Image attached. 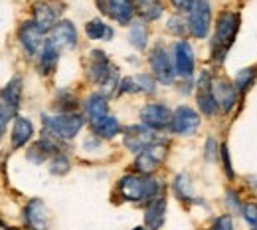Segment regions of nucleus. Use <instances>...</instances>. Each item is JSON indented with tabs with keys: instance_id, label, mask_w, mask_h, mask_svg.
<instances>
[{
	"instance_id": "21",
	"label": "nucleus",
	"mask_w": 257,
	"mask_h": 230,
	"mask_svg": "<svg viewBox=\"0 0 257 230\" xmlns=\"http://www.w3.org/2000/svg\"><path fill=\"white\" fill-rule=\"evenodd\" d=\"M135 8L137 2L135 0H109V8L107 14L117 22V24H131L133 16H135Z\"/></svg>"
},
{
	"instance_id": "27",
	"label": "nucleus",
	"mask_w": 257,
	"mask_h": 230,
	"mask_svg": "<svg viewBox=\"0 0 257 230\" xmlns=\"http://www.w3.org/2000/svg\"><path fill=\"white\" fill-rule=\"evenodd\" d=\"M137 12L145 20H157L162 16L161 0H137Z\"/></svg>"
},
{
	"instance_id": "32",
	"label": "nucleus",
	"mask_w": 257,
	"mask_h": 230,
	"mask_svg": "<svg viewBox=\"0 0 257 230\" xmlns=\"http://www.w3.org/2000/svg\"><path fill=\"white\" fill-rule=\"evenodd\" d=\"M135 82H137L141 94H155L157 92V88H155L157 80L153 73H139V75H135Z\"/></svg>"
},
{
	"instance_id": "40",
	"label": "nucleus",
	"mask_w": 257,
	"mask_h": 230,
	"mask_svg": "<svg viewBox=\"0 0 257 230\" xmlns=\"http://www.w3.org/2000/svg\"><path fill=\"white\" fill-rule=\"evenodd\" d=\"M216 155H218V141H216L214 137H210V139L206 141V159H208V161H214Z\"/></svg>"
},
{
	"instance_id": "31",
	"label": "nucleus",
	"mask_w": 257,
	"mask_h": 230,
	"mask_svg": "<svg viewBox=\"0 0 257 230\" xmlns=\"http://www.w3.org/2000/svg\"><path fill=\"white\" fill-rule=\"evenodd\" d=\"M69 169H71V163H69V159L65 157L64 153H58L56 157H52V163H50V173L52 175L62 177V175L69 173Z\"/></svg>"
},
{
	"instance_id": "3",
	"label": "nucleus",
	"mask_w": 257,
	"mask_h": 230,
	"mask_svg": "<svg viewBox=\"0 0 257 230\" xmlns=\"http://www.w3.org/2000/svg\"><path fill=\"white\" fill-rule=\"evenodd\" d=\"M42 119L46 127V137H52L56 141H69L83 127V117L77 113H58L54 117L44 115Z\"/></svg>"
},
{
	"instance_id": "35",
	"label": "nucleus",
	"mask_w": 257,
	"mask_h": 230,
	"mask_svg": "<svg viewBox=\"0 0 257 230\" xmlns=\"http://www.w3.org/2000/svg\"><path fill=\"white\" fill-rule=\"evenodd\" d=\"M168 32L176 34V36H182V34L186 32V28H188V22H184L180 16H172V18H168Z\"/></svg>"
},
{
	"instance_id": "19",
	"label": "nucleus",
	"mask_w": 257,
	"mask_h": 230,
	"mask_svg": "<svg viewBox=\"0 0 257 230\" xmlns=\"http://www.w3.org/2000/svg\"><path fill=\"white\" fill-rule=\"evenodd\" d=\"M58 141L52 137H44L42 141H36L32 147L28 149L26 157L28 161H32L36 165H42L44 161H48V157H56L58 155Z\"/></svg>"
},
{
	"instance_id": "42",
	"label": "nucleus",
	"mask_w": 257,
	"mask_h": 230,
	"mask_svg": "<svg viewBox=\"0 0 257 230\" xmlns=\"http://www.w3.org/2000/svg\"><path fill=\"white\" fill-rule=\"evenodd\" d=\"M97 6H99V10L101 12H107V8H109V0H95Z\"/></svg>"
},
{
	"instance_id": "12",
	"label": "nucleus",
	"mask_w": 257,
	"mask_h": 230,
	"mask_svg": "<svg viewBox=\"0 0 257 230\" xmlns=\"http://www.w3.org/2000/svg\"><path fill=\"white\" fill-rule=\"evenodd\" d=\"M212 92H214V99L218 103V109L222 113H229L237 101V94H239L235 84H231L225 78H216V80H212Z\"/></svg>"
},
{
	"instance_id": "33",
	"label": "nucleus",
	"mask_w": 257,
	"mask_h": 230,
	"mask_svg": "<svg viewBox=\"0 0 257 230\" xmlns=\"http://www.w3.org/2000/svg\"><path fill=\"white\" fill-rule=\"evenodd\" d=\"M58 103H60V111H62V113H73V109L77 107L75 96H71V94H67V92H62V94H60Z\"/></svg>"
},
{
	"instance_id": "38",
	"label": "nucleus",
	"mask_w": 257,
	"mask_h": 230,
	"mask_svg": "<svg viewBox=\"0 0 257 230\" xmlns=\"http://www.w3.org/2000/svg\"><path fill=\"white\" fill-rule=\"evenodd\" d=\"M212 230H233V218H231V214H222V216H218L216 222H214V226H212Z\"/></svg>"
},
{
	"instance_id": "2",
	"label": "nucleus",
	"mask_w": 257,
	"mask_h": 230,
	"mask_svg": "<svg viewBox=\"0 0 257 230\" xmlns=\"http://www.w3.org/2000/svg\"><path fill=\"white\" fill-rule=\"evenodd\" d=\"M119 191L131 202H151L161 195V185L147 175H125L119 181Z\"/></svg>"
},
{
	"instance_id": "24",
	"label": "nucleus",
	"mask_w": 257,
	"mask_h": 230,
	"mask_svg": "<svg viewBox=\"0 0 257 230\" xmlns=\"http://www.w3.org/2000/svg\"><path fill=\"white\" fill-rule=\"evenodd\" d=\"M109 103H107V96L103 94H93L85 99V115L89 117L91 123L99 121L101 117H107L109 113Z\"/></svg>"
},
{
	"instance_id": "46",
	"label": "nucleus",
	"mask_w": 257,
	"mask_h": 230,
	"mask_svg": "<svg viewBox=\"0 0 257 230\" xmlns=\"http://www.w3.org/2000/svg\"><path fill=\"white\" fill-rule=\"evenodd\" d=\"M253 230H257V228H253Z\"/></svg>"
},
{
	"instance_id": "37",
	"label": "nucleus",
	"mask_w": 257,
	"mask_h": 230,
	"mask_svg": "<svg viewBox=\"0 0 257 230\" xmlns=\"http://www.w3.org/2000/svg\"><path fill=\"white\" fill-rule=\"evenodd\" d=\"M225 204H227V208H229L231 212H241V208H243V204L239 202L237 191H227V193H225Z\"/></svg>"
},
{
	"instance_id": "6",
	"label": "nucleus",
	"mask_w": 257,
	"mask_h": 230,
	"mask_svg": "<svg viewBox=\"0 0 257 230\" xmlns=\"http://www.w3.org/2000/svg\"><path fill=\"white\" fill-rule=\"evenodd\" d=\"M166 157H168V145L162 141H155L153 145H149L147 149L137 153L135 169L139 175H151L153 171H157L164 163Z\"/></svg>"
},
{
	"instance_id": "29",
	"label": "nucleus",
	"mask_w": 257,
	"mask_h": 230,
	"mask_svg": "<svg viewBox=\"0 0 257 230\" xmlns=\"http://www.w3.org/2000/svg\"><path fill=\"white\" fill-rule=\"evenodd\" d=\"M174 193L180 200H192L194 193H192V183H190V177L188 175H178L176 181H174Z\"/></svg>"
},
{
	"instance_id": "34",
	"label": "nucleus",
	"mask_w": 257,
	"mask_h": 230,
	"mask_svg": "<svg viewBox=\"0 0 257 230\" xmlns=\"http://www.w3.org/2000/svg\"><path fill=\"white\" fill-rule=\"evenodd\" d=\"M241 214H243V220L247 224L257 228V202H245L241 208Z\"/></svg>"
},
{
	"instance_id": "7",
	"label": "nucleus",
	"mask_w": 257,
	"mask_h": 230,
	"mask_svg": "<svg viewBox=\"0 0 257 230\" xmlns=\"http://www.w3.org/2000/svg\"><path fill=\"white\" fill-rule=\"evenodd\" d=\"M212 26V4L210 0H194V6L188 18V32L194 38H206Z\"/></svg>"
},
{
	"instance_id": "5",
	"label": "nucleus",
	"mask_w": 257,
	"mask_h": 230,
	"mask_svg": "<svg viewBox=\"0 0 257 230\" xmlns=\"http://www.w3.org/2000/svg\"><path fill=\"white\" fill-rule=\"evenodd\" d=\"M149 66L151 71L155 75V80L162 84V86H168L174 82L176 78V67L172 64L170 56H168V50L164 48V44H155L153 46V52H151V58H149Z\"/></svg>"
},
{
	"instance_id": "16",
	"label": "nucleus",
	"mask_w": 257,
	"mask_h": 230,
	"mask_svg": "<svg viewBox=\"0 0 257 230\" xmlns=\"http://www.w3.org/2000/svg\"><path fill=\"white\" fill-rule=\"evenodd\" d=\"M50 40L58 50H73L77 46V30L69 20H60L52 28Z\"/></svg>"
},
{
	"instance_id": "13",
	"label": "nucleus",
	"mask_w": 257,
	"mask_h": 230,
	"mask_svg": "<svg viewBox=\"0 0 257 230\" xmlns=\"http://www.w3.org/2000/svg\"><path fill=\"white\" fill-rule=\"evenodd\" d=\"M115 71H117V69L109 64L105 52H101V50H93V52H91L89 69H87L91 82H95V84H99V86H103V84H107L111 78L117 75Z\"/></svg>"
},
{
	"instance_id": "1",
	"label": "nucleus",
	"mask_w": 257,
	"mask_h": 230,
	"mask_svg": "<svg viewBox=\"0 0 257 230\" xmlns=\"http://www.w3.org/2000/svg\"><path fill=\"white\" fill-rule=\"evenodd\" d=\"M239 28V16L235 12L225 10L216 20V32L212 38V58L216 62H222L227 54V50L233 44V38Z\"/></svg>"
},
{
	"instance_id": "18",
	"label": "nucleus",
	"mask_w": 257,
	"mask_h": 230,
	"mask_svg": "<svg viewBox=\"0 0 257 230\" xmlns=\"http://www.w3.org/2000/svg\"><path fill=\"white\" fill-rule=\"evenodd\" d=\"M164 218H166V198L164 195H159L157 198H153L149 204H147V210H145V224L149 230H159L164 224Z\"/></svg>"
},
{
	"instance_id": "8",
	"label": "nucleus",
	"mask_w": 257,
	"mask_h": 230,
	"mask_svg": "<svg viewBox=\"0 0 257 230\" xmlns=\"http://www.w3.org/2000/svg\"><path fill=\"white\" fill-rule=\"evenodd\" d=\"M172 119H174V113L162 103H147L141 109L143 125H147L153 131H164V129L172 127Z\"/></svg>"
},
{
	"instance_id": "28",
	"label": "nucleus",
	"mask_w": 257,
	"mask_h": 230,
	"mask_svg": "<svg viewBox=\"0 0 257 230\" xmlns=\"http://www.w3.org/2000/svg\"><path fill=\"white\" fill-rule=\"evenodd\" d=\"M85 34L89 36V40H103V38L111 40L113 38V30L105 22H101L99 18H93L85 24Z\"/></svg>"
},
{
	"instance_id": "11",
	"label": "nucleus",
	"mask_w": 257,
	"mask_h": 230,
	"mask_svg": "<svg viewBox=\"0 0 257 230\" xmlns=\"http://www.w3.org/2000/svg\"><path fill=\"white\" fill-rule=\"evenodd\" d=\"M157 141L155 131L149 129L147 125H128L123 135V143L128 151L133 153H141L143 149H147L149 145H153Z\"/></svg>"
},
{
	"instance_id": "9",
	"label": "nucleus",
	"mask_w": 257,
	"mask_h": 230,
	"mask_svg": "<svg viewBox=\"0 0 257 230\" xmlns=\"http://www.w3.org/2000/svg\"><path fill=\"white\" fill-rule=\"evenodd\" d=\"M200 127V115L188 105H180L174 109V119H172V127L170 131L182 137H190L198 131Z\"/></svg>"
},
{
	"instance_id": "10",
	"label": "nucleus",
	"mask_w": 257,
	"mask_h": 230,
	"mask_svg": "<svg viewBox=\"0 0 257 230\" xmlns=\"http://www.w3.org/2000/svg\"><path fill=\"white\" fill-rule=\"evenodd\" d=\"M196 101L200 107V113H204L206 117H214L218 111V103L214 99L212 92V78L208 71H202L198 78V88H196Z\"/></svg>"
},
{
	"instance_id": "14",
	"label": "nucleus",
	"mask_w": 257,
	"mask_h": 230,
	"mask_svg": "<svg viewBox=\"0 0 257 230\" xmlns=\"http://www.w3.org/2000/svg\"><path fill=\"white\" fill-rule=\"evenodd\" d=\"M24 222L30 230L50 228V212L42 198H32L24 208Z\"/></svg>"
},
{
	"instance_id": "22",
	"label": "nucleus",
	"mask_w": 257,
	"mask_h": 230,
	"mask_svg": "<svg viewBox=\"0 0 257 230\" xmlns=\"http://www.w3.org/2000/svg\"><path fill=\"white\" fill-rule=\"evenodd\" d=\"M34 135V125L32 121L28 119V117H16L14 119V127H12V135H10V139H12V149H20V147H24L30 139H32Z\"/></svg>"
},
{
	"instance_id": "39",
	"label": "nucleus",
	"mask_w": 257,
	"mask_h": 230,
	"mask_svg": "<svg viewBox=\"0 0 257 230\" xmlns=\"http://www.w3.org/2000/svg\"><path fill=\"white\" fill-rule=\"evenodd\" d=\"M220 153H222L224 171H225V175H227V179H233V177H235V173H233V167H231V161H229V151H227V147H225V145L220 147Z\"/></svg>"
},
{
	"instance_id": "20",
	"label": "nucleus",
	"mask_w": 257,
	"mask_h": 230,
	"mask_svg": "<svg viewBox=\"0 0 257 230\" xmlns=\"http://www.w3.org/2000/svg\"><path fill=\"white\" fill-rule=\"evenodd\" d=\"M58 8H54V4L50 2H36L34 4V22L42 28V32H52V28L58 24Z\"/></svg>"
},
{
	"instance_id": "36",
	"label": "nucleus",
	"mask_w": 257,
	"mask_h": 230,
	"mask_svg": "<svg viewBox=\"0 0 257 230\" xmlns=\"http://www.w3.org/2000/svg\"><path fill=\"white\" fill-rule=\"evenodd\" d=\"M123 94H141L135 78H123L119 82V96H123Z\"/></svg>"
},
{
	"instance_id": "43",
	"label": "nucleus",
	"mask_w": 257,
	"mask_h": 230,
	"mask_svg": "<svg viewBox=\"0 0 257 230\" xmlns=\"http://www.w3.org/2000/svg\"><path fill=\"white\" fill-rule=\"evenodd\" d=\"M251 181H253V183H251V185H253V187H257V177H253V179H251Z\"/></svg>"
},
{
	"instance_id": "23",
	"label": "nucleus",
	"mask_w": 257,
	"mask_h": 230,
	"mask_svg": "<svg viewBox=\"0 0 257 230\" xmlns=\"http://www.w3.org/2000/svg\"><path fill=\"white\" fill-rule=\"evenodd\" d=\"M58 62H60L58 48L52 44V40H46V42H44V48H42V52H40V64H38L40 73H44V75L54 73L56 67H58Z\"/></svg>"
},
{
	"instance_id": "25",
	"label": "nucleus",
	"mask_w": 257,
	"mask_h": 230,
	"mask_svg": "<svg viewBox=\"0 0 257 230\" xmlns=\"http://www.w3.org/2000/svg\"><path fill=\"white\" fill-rule=\"evenodd\" d=\"M91 127H93L97 137H101V139H113V137H117L119 131H121V125H119V121L113 115L101 117L99 121L91 123Z\"/></svg>"
},
{
	"instance_id": "45",
	"label": "nucleus",
	"mask_w": 257,
	"mask_h": 230,
	"mask_svg": "<svg viewBox=\"0 0 257 230\" xmlns=\"http://www.w3.org/2000/svg\"><path fill=\"white\" fill-rule=\"evenodd\" d=\"M4 230H16V228H4Z\"/></svg>"
},
{
	"instance_id": "44",
	"label": "nucleus",
	"mask_w": 257,
	"mask_h": 230,
	"mask_svg": "<svg viewBox=\"0 0 257 230\" xmlns=\"http://www.w3.org/2000/svg\"><path fill=\"white\" fill-rule=\"evenodd\" d=\"M133 230H145L143 226H137V228H133Z\"/></svg>"
},
{
	"instance_id": "41",
	"label": "nucleus",
	"mask_w": 257,
	"mask_h": 230,
	"mask_svg": "<svg viewBox=\"0 0 257 230\" xmlns=\"http://www.w3.org/2000/svg\"><path fill=\"white\" fill-rule=\"evenodd\" d=\"M176 12H190L194 6V0H170Z\"/></svg>"
},
{
	"instance_id": "17",
	"label": "nucleus",
	"mask_w": 257,
	"mask_h": 230,
	"mask_svg": "<svg viewBox=\"0 0 257 230\" xmlns=\"http://www.w3.org/2000/svg\"><path fill=\"white\" fill-rule=\"evenodd\" d=\"M174 67L180 78L190 80L194 73V52L192 46L186 40H180L174 44Z\"/></svg>"
},
{
	"instance_id": "4",
	"label": "nucleus",
	"mask_w": 257,
	"mask_h": 230,
	"mask_svg": "<svg viewBox=\"0 0 257 230\" xmlns=\"http://www.w3.org/2000/svg\"><path fill=\"white\" fill-rule=\"evenodd\" d=\"M20 99H22V78H12L6 88L2 90V99H0V119H2V133L6 131L8 119L18 117L20 109Z\"/></svg>"
},
{
	"instance_id": "15",
	"label": "nucleus",
	"mask_w": 257,
	"mask_h": 230,
	"mask_svg": "<svg viewBox=\"0 0 257 230\" xmlns=\"http://www.w3.org/2000/svg\"><path fill=\"white\" fill-rule=\"evenodd\" d=\"M18 38H20V44H22V48L30 54V56H36L42 48H44V32H42V28L34 22V20H26L22 26H20V30H18Z\"/></svg>"
},
{
	"instance_id": "30",
	"label": "nucleus",
	"mask_w": 257,
	"mask_h": 230,
	"mask_svg": "<svg viewBox=\"0 0 257 230\" xmlns=\"http://www.w3.org/2000/svg\"><path fill=\"white\" fill-rule=\"evenodd\" d=\"M253 80H255V67L241 69V71L237 73V78H235V88H237V92H239V94H245V92L251 88Z\"/></svg>"
},
{
	"instance_id": "26",
	"label": "nucleus",
	"mask_w": 257,
	"mask_h": 230,
	"mask_svg": "<svg viewBox=\"0 0 257 230\" xmlns=\"http://www.w3.org/2000/svg\"><path fill=\"white\" fill-rule=\"evenodd\" d=\"M128 44L137 50H145L147 44H149V30H147V24L145 20H137L133 22L131 30H128Z\"/></svg>"
}]
</instances>
